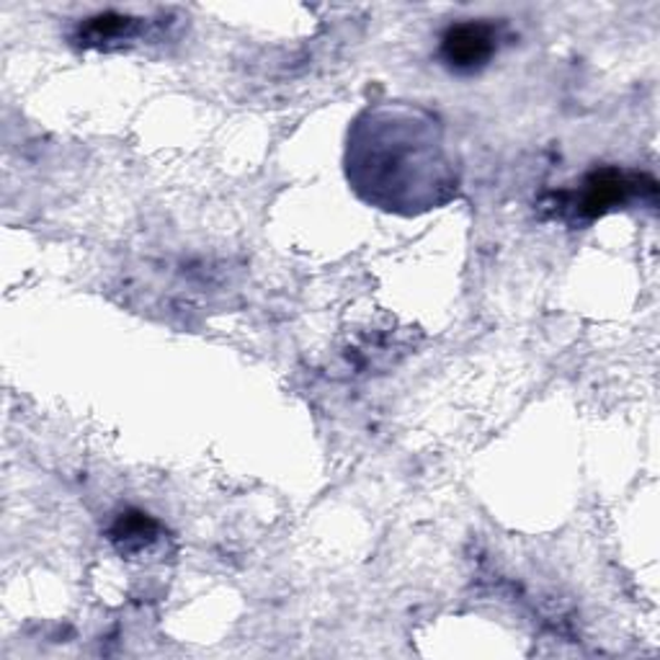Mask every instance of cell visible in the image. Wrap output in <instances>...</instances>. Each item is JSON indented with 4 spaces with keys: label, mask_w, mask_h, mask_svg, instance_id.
<instances>
[{
    "label": "cell",
    "mask_w": 660,
    "mask_h": 660,
    "mask_svg": "<svg viewBox=\"0 0 660 660\" xmlns=\"http://www.w3.org/2000/svg\"><path fill=\"white\" fill-rule=\"evenodd\" d=\"M137 32V19L119 16V13H101L83 26V39L88 45H104V41L130 39Z\"/></svg>",
    "instance_id": "4"
},
{
    "label": "cell",
    "mask_w": 660,
    "mask_h": 660,
    "mask_svg": "<svg viewBox=\"0 0 660 660\" xmlns=\"http://www.w3.org/2000/svg\"><path fill=\"white\" fill-rule=\"evenodd\" d=\"M344 170L359 202L397 217L429 215L463 191L444 119L413 101L367 104L346 132Z\"/></svg>",
    "instance_id": "1"
},
{
    "label": "cell",
    "mask_w": 660,
    "mask_h": 660,
    "mask_svg": "<svg viewBox=\"0 0 660 660\" xmlns=\"http://www.w3.org/2000/svg\"><path fill=\"white\" fill-rule=\"evenodd\" d=\"M153 537H155V521L147 514L124 516V519H119L117 529H113V539H117V542L122 539L127 550L142 548V544L151 542Z\"/></svg>",
    "instance_id": "5"
},
{
    "label": "cell",
    "mask_w": 660,
    "mask_h": 660,
    "mask_svg": "<svg viewBox=\"0 0 660 660\" xmlns=\"http://www.w3.org/2000/svg\"><path fill=\"white\" fill-rule=\"evenodd\" d=\"M633 183L624 181L622 173L616 170H601V173H593L586 179V194H584V207L586 212H591V217L601 215V212L612 207V204L622 202L624 194H627Z\"/></svg>",
    "instance_id": "3"
},
{
    "label": "cell",
    "mask_w": 660,
    "mask_h": 660,
    "mask_svg": "<svg viewBox=\"0 0 660 660\" xmlns=\"http://www.w3.org/2000/svg\"><path fill=\"white\" fill-rule=\"evenodd\" d=\"M501 32L488 21H459L442 34L439 41V60L452 73L472 75L478 73L499 55Z\"/></svg>",
    "instance_id": "2"
}]
</instances>
